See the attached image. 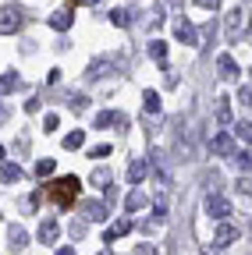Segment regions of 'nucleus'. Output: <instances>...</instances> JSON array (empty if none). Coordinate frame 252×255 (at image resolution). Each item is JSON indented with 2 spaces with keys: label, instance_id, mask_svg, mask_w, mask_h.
I'll return each mask as SVG.
<instances>
[{
  "label": "nucleus",
  "instance_id": "nucleus-1",
  "mask_svg": "<svg viewBox=\"0 0 252 255\" xmlns=\"http://www.w3.org/2000/svg\"><path fill=\"white\" fill-rule=\"evenodd\" d=\"M78 191H82V181L68 174V177H57L53 184H46V191L39 188V195L53 199V202H57V209H71V202L78 199Z\"/></svg>",
  "mask_w": 252,
  "mask_h": 255
},
{
  "label": "nucleus",
  "instance_id": "nucleus-2",
  "mask_svg": "<svg viewBox=\"0 0 252 255\" xmlns=\"http://www.w3.org/2000/svg\"><path fill=\"white\" fill-rule=\"evenodd\" d=\"M249 25H252V14H249L245 7H235V11H228V21H224L228 43H242V36L249 32Z\"/></svg>",
  "mask_w": 252,
  "mask_h": 255
},
{
  "label": "nucleus",
  "instance_id": "nucleus-3",
  "mask_svg": "<svg viewBox=\"0 0 252 255\" xmlns=\"http://www.w3.org/2000/svg\"><path fill=\"white\" fill-rule=\"evenodd\" d=\"M21 28V11L18 7H0V36H11Z\"/></svg>",
  "mask_w": 252,
  "mask_h": 255
},
{
  "label": "nucleus",
  "instance_id": "nucleus-4",
  "mask_svg": "<svg viewBox=\"0 0 252 255\" xmlns=\"http://www.w3.org/2000/svg\"><path fill=\"white\" fill-rule=\"evenodd\" d=\"M210 149H213L217 156H235V152H238V145H235L231 131H217V135L210 138Z\"/></svg>",
  "mask_w": 252,
  "mask_h": 255
},
{
  "label": "nucleus",
  "instance_id": "nucleus-5",
  "mask_svg": "<svg viewBox=\"0 0 252 255\" xmlns=\"http://www.w3.org/2000/svg\"><path fill=\"white\" fill-rule=\"evenodd\" d=\"M206 213H210L213 220H220V223H224V220L231 216V202H228L224 195H210V199H206Z\"/></svg>",
  "mask_w": 252,
  "mask_h": 255
},
{
  "label": "nucleus",
  "instance_id": "nucleus-6",
  "mask_svg": "<svg viewBox=\"0 0 252 255\" xmlns=\"http://www.w3.org/2000/svg\"><path fill=\"white\" fill-rule=\"evenodd\" d=\"M174 36L185 43V46H199V36H196V25L188 21V18H178L174 21Z\"/></svg>",
  "mask_w": 252,
  "mask_h": 255
},
{
  "label": "nucleus",
  "instance_id": "nucleus-7",
  "mask_svg": "<svg viewBox=\"0 0 252 255\" xmlns=\"http://www.w3.org/2000/svg\"><path fill=\"white\" fill-rule=\"evenodd\" d=\"M146 174H149V163H146L142 156H135L132 163H128V184H142Z\"/></svg>",
  "mask_w": 252,
  "mask_h": 255
},
{
  "label": "nucleus",
  "instance_id": "nucleus-8",
  "mask_svg": "<svg viewBox=\"0 0 252 255\" xmlns=\"http://www.w3.org/2000/svg\"><path fill=\"white\" fill-rule=\"evenodd\" d=\"M213 241H217V248H228V245H235V241H238V231L231 227V223H220L217 234H213Z\"/></svg>",
  "mask_w": 252,
  "mask_h": 255
},
{
  "label": "nucleus",
  "instance_id": "nucleus-9",
  "mask_svg": "<svg viewBox=\"0 0 252 255\" xmlns=\"http://www.w3.org/2000/svg\"><path fill=\"white\" fill-rule=\"evenodd\" d=\"M82 216L92 220V223H96V220L103 223V220H107V206H103V202H82Z\"/></svg>",
  "mask_w": 252,
  "mask_h": 255
},
{
  "label": "nucleus",
  "instance_id": "nucleus-10",
  "mask_svg": "<svg viewBox=\"0 0 252 255\" xmlns=\"http://www.w3.org/2000/svg\"><path fill=\"white\" fill-rule=\"evenodd\" d=\"M57 238H60L57 220H43V223H39V241H43V245H53Z\"/></svg>",
  "mask_w": 252,
  "mask_h": 255
},
{
  "label": "nucleus",
  "instance_id": "nucleus-11",
  "mask_svg": "<svg viewBox=\"0 0 252 255\" xmlns=\"http://www.w3.org/2000/svg\"><path fill=\"white\" fill-rule=\"evenodd\" d=\"M217 75L220 78H238V64L224 53V57H217Z\"/></svg>",
  "mask_w": 252,
  "mask_h": 255
},
{
  "label": "nucleus",
  "instance_id": "nucleus-12",
  "mask_svg": "<svg viewBox=\"0 0 252 255\" xmlns=\"http://www.w3.org/2000/svg\"><path fill=\"white\" fill-rule=\"evenodd\" d=\"M25 174H21V167L18 163H4V167H0V184H18Z\"/></svg>",
  "mask_w": 252,
  "mask_h": 255
},
{
  "label": "nucleus",
  "instance_id": "nucleus-13",
  "mask_svg": "<svg viewBox=\"0 0 252 255\" xmlns=\"http://www.w3.org/2000/svg\"><path fill=\"white\" fill-rule=\"evenodd\" d=\"M128 231H132V220H117V223H110V227H107L103 241H117L121 234H128Z\"/></svg>",
  "mask_w": 252,
  "mask_h": 255
},
{
  "label": "nucleus",
  "instance_id": "nucleus-14",
  "mask_svg": "<svg viewBox=\"0 0 252 255\" xmlns=\"http://www.w3.org/2000/svg\"><path fill=\"white\" fill-rule=\"evenodd\" d=\"M142 110H146V114H160V92L146 89V92H142Z\"/></svg>",
  "mask_w": 252,
  "mask_h": 255
},
{
  "label": "nucleus",
  "instance_id": "nucleus-15",
  "mask_svg": "<svg viewBox=\"0 0 252 255\" xmlns=\"http://www.w3.org/2000/svg\"><path fill=\"white\" fill-rule=\"evenodd\" d=\"M50 28H57V32L71 28V11H53L50 14Z\"/></svg>",
  "mask_w": 252,
  "mask_h": 255
},
{
  "label": "nucleus",
  "instance_id": "nucleus-16",
  "mask_svg": "<svg viewBox=\"0 0 252 255\" xmlns=\"http://www.w3.org/2000/svg\"><path fill=\"white\" fill-rule=\"evenodd\" d=\"M21 85V78L14 75V71H7V75H0V96H11L14 89Z\"/></svg>",
  "mask_w": 252,
  "mask_h": 255
},
{
  "label": "nucleus",
  "instance_id": "nucleus-17",
  "mask_svg": "<svg viewBox=\"0 0 252 255\" xmlns=\"http://www.w3.org/2000/svg\"><path fill=\"white\" fill-rule=\"evenodd\" d=\"M217 121L231 124V100H228V96H217Z\"/></svg>",
  "mask_w": 252,
  "mask_h": 255
},
{
  "label": "nucleus",
  "instance_id": "nucleus-18",
  "mask_svg": "<svg viewBox=\"0 0 252 255\" xmlns=\"http://www.w3.org/2000/svg\"><path fill=\"white\" fill-rule=\"evenodd\" d=\"M82 142H85V131H82V128H75V131H68V135H64V142H60V145L71 152V149H82Z\"/></svg>",
  "mask_w": 252,
  "mask_h": 255
},
{
  "label": "nucleus",
  "instance_id": "nucleus-19",
  "mask_svg": "<svg viewBox=\"0 0 252 255\" xmlns=\"http://www.w3.org/2000/svg\"><path fill=\"white\" fill-rule=\"evenodd\" d=\"M149 199H146V191H132V195L128 199H124V209H128V213H135V209H142Z\"/></svg>",
  "mask_w": 252,
  "mask_h": 255
},
{
  "label": "nucleus",
  "instance_id": "nucleus-20",
  "mask_svg": "<svg viewBox=\"0 0 252 255\" xmlns=\"http://www.w3.org/2000/svg\"><path fill=\"white\" fill-rule=\"evenodd\" d=\"M7 245H11L14 252H21V248L28 245V234H25L21 227H11V241H7Z\"/></svg>",
  "mask_w": 252,
  "mask_h": 255
},
{
  "label": "nucleus",
  "instance_id": "nucleus-21",
  "mask_svg": "<svg viewBox=\"0 0 252 255\" xmlns=\"http://www.w3.org/2000/svg\"><path fill=\"white\" fill-rule=\"evenodd\" d=\"M149 57H153V60H167V43H164V39H153V43H149Z\"/></svg>",
  "mask_w": 252,
  "mask_h": 255
},
{
  "label": "nucleus",
  "instance_id": "nucleus-22",
  "mask_svg": "<svg viewBox=\"0 0 252 255\" xmlns=\"http://www.w3.org/2000/svg\"><path fill=\"white\" fill-rule=\"evenodd\" d=\"M68 107H71L75 114H82V110H89V96H82V92H75V96H68Z\"/></svg>",
  "mask_w": 252,
  "mask_h": 255
},
{
  "label": "nucleus",
  "instance_id": "nucleus-23",
  "mask_svg": "<svg viewBox=\"0 0 252 255\" xmlns=\"http://www.w3.org/2000/svg\"><path fill=\"white\" fill-rule=\"evenodd\" d=\"M110 21H114L117 28H124V25H132V14L124 11V7H114V11H110Z\"/></svg>",
  "mask_w": 252,
  "mask_h": 255
},
{
  "label": "nucleus",
  "instance_id": "nucleus-24",
  "mask_svg": "<svg viewBox=\"0 0 252 255\" xmlns=\"http://www.w3.org/2000/svg\"><path fill=\"white\" fill-rule=\"evenodd\" d=\"M92 184H96V188H103V191H107V188H110V170H107V167H103V170L96 167V174H92Z\"/></svg>",
  "mask_w": 252,
  "mask_h": 255
},
{
  "label": "nucleus",
  "instance_id": "nucleus-25",
  "mask_svg": "<svg viewBox=\"0 0 252 255\" xmlns=\"http://www.w3.org/2000/svg\"><path fill=\"white\" fill-rule=\"evenodd\" d=\"M235 135H238L242 142H252V121H242V124H235Z\"/></svg>",
  "mask_w": 252,
  "mask_h": 255
},
{
  "label": "nucleus",
  "instance_id": "nucleus-26",
  "mask_svg": "<svg viewBox=\"0 0 252 255\" xmlns=\"http://www.w3.org/2000/svg\"><path fill=\"white\" fill-rule=\"evenodd\" d=\"M235 159H238V167H242V170H252V149H245V152H235Z\"/></svg>",
  "mask_w": 252,
  "mask_h": 255
},
{
  "label": "nucleus",
  "instance_id": "nucleus-27",
  "mask_svg": "<svg viewBox=\"0 0 252 255\" xmlns=\"http://www.w3.org/2000/svg\"><path fill=\"white\" fill-rule=\"evenodd\" d=\"M36 174H39V177H50V174H53V159H39V163H36Z\"/></svg>",
  "mask_w": 252,
  "mask_h": 255
},
{
  "label": "nucleus",
  "instance_id": "nucleus-28",
  "mask_svg": "<svg viewBox=\"0 0 252 255\" xmlns=\"http://www.w3.org/2000/svg\"><path fill=\"white\" fill-rule=\"evenodd\" d=\"M89 156H92V159H103V156H110V145H107V142H103V145H92Z\"/></svg>",
  "mask_w": 252,
  "mask_h": 255
},
{
  "label": "nucleus",
  "instance_id": "nucleus-29",
  "mask_svg": "<svg viewBox=\"0 0 252 255\" xmlns=\"http://www.w3.org/2000/svg\"><path fill=\"white\" fill-rule=\"evenodd\" d=\"M82 234H85V223L75 220V223H71V238H82Z\"/></svg>",
  "mask_w": 252,
  "mask_h": 255
},
{
  "label": "nucleus",
  "instance_id": "nucleus-30",
  "mask_svg": "<svg viewBox=\"0 0 252 255\" xmlns=\"http://www.w3.org/2000/svg\"><path fill=\"white\" fill-rule=\"evenodd\" d=\"M238 100H242V103H252V85H245V89H238Z\"/></svg>",
  "mask_w": 252,
  "mask_h": 255
},
{
  "label": "nucleus",
  "instance_id": "nucleus-31",
  "mask_svg": "<svg viewBox=\"0 0 252 255\" xmlns=\"http://www.w3.org/2000/svg\"><path fill=\"white\" fill-rule=\"evenodd\" d=\"M196 4L206 7V11H217V7H220V0H196Z\"/></svg>",
  "mask_w": 252,
  "mask_h": 255
},
{
  "label": "nucleus",
  "instance_id": "nucleus-32",
  "mask_svg": "<svg viewBox=\"0 0 252 255\" xmlns=\"http://www.w3.org/2000/svg\"><path fill=\"white\" fill-rule=\"evenodd\" d=\"M46 128H43V131H53V128H57V114H46V121H43Z\"/></svg>",
  "mask_w": 252,
  "mask_h": 255
},
{
  "label": "nucleus",
  "instance_id": "nucleus-33",
  "mask_svg": "<svg viewBox=\"0 0 252 255\" xmlns=\"http://www.w3.org/2000/svg\"><path fill=\"white\" fill-rule=\"evenodd\" d=\"M135 255H156V248H153V245H139V252H135Z\"/></svg>",
  "mask_w": 252,
  "mask_h": 255
},
{
  "label": "nucleus",
  "instance_id": "nucleus-34",
  "mask_svg": "<svg viewBox=\"0 0 252 255\" xmlns=\"http://www.w3.org/2000/svg\"><path fill=\"white\" fill-rule=\"evenodd\" d=\"M238 188H245L249 195H252V177H242V181H238Z\"/></svg>",
  "mask_w": 252,
  "mask_h": 255
},
{
  "label": "nucleus",
  "instance_id": "nucleus-35",
  "mask_svg": "<svg viewBox=\"0 0 252 255\" xmlns=\"http://www.w3.org/2000/svg\"><path fill=\"white\" fill-rule=\"evenodd\" d=\"M71 4H85V7H92V4H100V0H71Z\"/></svg>",
  "mask_w": 252,
  "mask_h": 255
},
{
  "label": "nucleus",
  "instance_id": "nucleus-36",
  "mask_svg": "<svg viewBox=\"0 0 252 255\" xmlns=\"http://www.w3.org/2000/svg\"><path fill=\"white\" fill-rule=\"evenodd\" d=\"M57 255H78L75 248H57Z\"/></svg>",
  "mask_w": 252,
  "mask_h": 255
},
{
  "label": "nucleus",
  "instance_id": "nucleus-37",
  "mask_svg": "<svg viewBox=\"0 0 252 255\" xmlns=\"http://www.w3.org/2000/svg\"><path fill=\"white\" fill-rule=\"evenodd\" d=\"M0 159H4V145H0Z\"/></svg>",
  "mask_w": 252,
  "mask_h": 255
},
{
  "label": "nucleus",
  "instance_id": "nucleus-38",
  "mask_svg": "<svg viewBox=\"0 0 252 255\" xmlns=\"http://www.w3.org/2000/svg\"><path fill=\"white\" fill-rule=\"evenodd\" d=\"M103 255H110V252H103Z\"/></svg>",
  "mask_w": 252,
  "mask_h": 255
}]
</instances>
